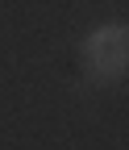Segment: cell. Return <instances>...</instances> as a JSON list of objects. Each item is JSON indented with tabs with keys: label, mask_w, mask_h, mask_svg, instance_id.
<instances>
[{
	"label": "cell",
	"mask_w": 129,
	"mask_h": 150,
	"mask_svg": "<svg viewBox=\"0 0 129 150\" xmlns=\"http://www.w3.org/2000/svg\"><path fill=\"white\" fill-rule=\"evenodd\" d=\"M79 71L92 83H113L125 71V25L108 21L79 42Z\"/></svg>",
	"instance_id": "1"
}]
</instances>
